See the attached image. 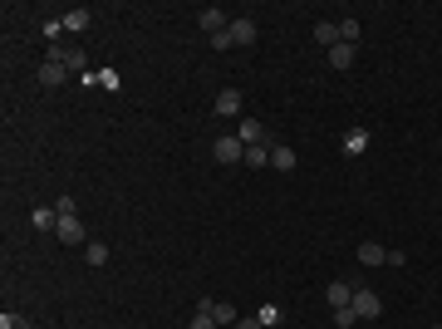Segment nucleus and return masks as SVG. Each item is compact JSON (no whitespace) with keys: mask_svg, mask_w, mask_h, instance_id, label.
I'll return each mask as SVG.
<instances>
[{"mask_svg":"<svg viewBox=\"0 0 442 329\" xmlns=\"http://www.w3.org/2000/svg\"><path fill=\"white\" fill-rule=\"evenodd\" d=\"M211 157L221 162V168H231V162H241V157H246V143H241L236 133H221V138L211 143Z\"/></svg>","mask_w":442,"mask_h":329,"instance_id":"nucleus-1","label":"nucleus"},{"mask_svg":"<svg viewBox=\"0 0 442 329\" xmlns=\"http://www.w3.org/2000/svg\"><path fill=\"white\" fill-rule=\"evenodd\" d=\"M359 319H378L383 314V300H378V290H354V305H349Z\"/></svg>","mask_w":442,"mask_h":329,"instance_id":"nucleus-2","label":"nucleus"},{"mask_svg":"<svg viewBox=\"0 0 442 329\" xmlns=\"http://www.w3.org/2000/svg\"><path fill=\"white\" fill-rule=\"evenodd\" d=\"M197 310H206V314H211V319H216V324H236V319H241V314H236V305H231V300H202V305H197Z\"/></svg>","mask_w":442,"mask_h":329,"instance_id":"nucleus-3","label":"nucleus"},{"mask_svg":"<svg viewBox=\"0 0 442 329\" xmlns=\"http://www.w3.org/2000/svg\"><path fill=\"white\" fill-rule=\"evenodd\" d=\"M236 138H241L246 148H256V143H270V133H265V123H260V118H241Z\"/></svg>","mask_w":442,"mask_h":329,"instance_id":"nucleus-4","label":"nucleus"},{"mask_svg":"<svg viewBox=\"0 0 442 329\" xmlns=\"http://www.w3.org/2000/svg\"><path fill=\"white\" fill-rule=\"evenodd\" d=\"M54 236H60V241H69V246H79V241H84V222H79V211H74V216H60Z\"/></svg>","mask_w":442,"mask_h":329,"instance_id":"nucleus-5","label":"nucleus"},{"mask_svg":"<svg viewBox=\"0 0 442 329\" xmlns=\"http://www.w3.org/2000/svg\"><path fill=\"white\" fill-rule=\"evenodd\" d=\"M231 44H241V49H251V44H256V20H251V15L231 20Z\"/></svg>","mask_w":442,"mask_h":329,"instance_id":"nucleus-6","label":"nucleus"},{"mask_svg":"<svg viewBox=\"0 0 442 329\" xmlns=\"http://www.w3.org/2000/svg\"><path fill=\"white\" fill-rule=\"evenodd\" d=\"M64 79H69V69H64L60 60H44V64H39V84H44V89H60Z\"/></svg>","mask_w":442,"mask_h":329,"instance_id":"nucleus-7","label":"nucleus"},{"mask_svg":"<svg viewBox=\"0 0 442 329\" xmlns=\"http://www.w3.org/2000/svg\"><path fill=\"white\" fill-rule=\"evenodd\" d=\"M197 20H202V30H206V35H211V39H216V35H221V30H227V25H231V20H227V10H216V6H206V10H202V15H197Z\"/></svg>","mask_w":442,"mask_h":329,"instance_id":"nucleus-8","label":"nucleus"},{"mask_svg":"<svg viewBox=\"0 0 442 329\" xmlns=\"http://www.w3.org/2000/svg\"><path fill=\"white\" fill-rule=\"evenodd\" d=\"M324 300H329V305H335V310H349V305H354V285H344V281H335V285H329V290H324Z\"/></svg>","mask_w":442,"mask_h":329,"instance_id":"nucleus-9","label":"nucleus"},{"mask_svg":"<svg viewBox=\"0 0 442 329\" xmlns=\"http://www.w3.org/2000/svg\"><path fill=\"white\" fill-rule=\"evenodd\" d=\"M216 114H221V118L241 114V94H236V89H221V94H216Z\"/></svg>","mask_w":442,"mask_h":329,"instance_id":"nucleus-10","label":"nucleus"},{"mask_svg":"<svg viewBox=\"0 0 442 329\" xmlns=\"http://www.w3.org/2000/svg\"><path fill=\"white\" fill-rule=\"evenodd\" d=\"M30 226H35V231H54V226H60V211L35 206V211H30Z\"/></svg>","mask_w":442,"mask_h":329,"instance_id":"nucleus-11","label":"nucleus"},{"mask_svg":"<svg viewBox=\"0 0 442 329\" xmlns=\"http://www.w3.org/2000/svg\"><path fill=\"white\" fill-rule=\"evenodd\" d=\"M315 39H319V44H324V54H329V49L339 44V25H335V20H319V25H315Z\"/></svg>","mask_w":442,"mask_h":329,"instance_id":"nucleus-12","label":"nucleus"},{"mask_svg":"<svg viewBox=\"0 0 442 329\" xmlns=\"http://www.w3.org/2000/svg\"><path fill=\"white\" fill-rule=\"evenodd\" d=\"M359 260H364V265H389V251H383L378 241H364V246H359Z\"/></svg>","mask_w":442,"mask_h":329,"instance_id":"nucleus-13","label":"nucleus"},{"mask_svg":"<svg viewBox=\"0 0 442 329\" xmlns=\"http://www.w3.org/2000/svg\"><path fill=\"white\" fill-rule=\"evenodd\" d=\"M354 54H359V49H354V44H344V39H339V44H335V49H329V64H335V69H349V64H354Z\"/></svg>","mask_w":442,"mask_h":329,"instance_id":"nucleus-14","label":"nucleus"},{"mask_svg":"<svg viewBox=\"0 0 442 329\" xmlns=\"http://www.w3.org/2000/svg\"><path fill=\"white\" fill-rule=\"evenodd\" d=\"M364 148H369V133H364V128H349V133H344V152H349V157H359Z\"/></svg>","mask_w":442,"mask_h":329,"instance_id":"nucleus-15","label":"nucleus"},{"mask_svg":"<svg viewBox=\"0 0 442 329\" xmlns=\"http://www.w3.org/2000/svg\"><path fill=\"white\" fill-rule=\"evenodd\" d=\"M246 168H270V143H256V148H246Z\"/></svg>","mask_w":442,"mask_h":329,"instance_id":"nucleus-16","label":"nucleus"},{"mask_svg":"<svg viewBox=\"0 0 442 329\" xmlns=\"http://www.w3.org/2000/svg\"><path fill=\"white\" fill-rule=\"evenodd\" d=\"M270 168L290 172V168H295V152H290V148H270Z\"/></svg>","mask_w":442,"mask_h":329,"instance_id":"nucleus-17","label":"nucleus"},{"mask_svg":"<svg viewBox=\"0 0 442 329\" xmlns=\"http://www.w3.org/2000/svg\"><path fill=\"white\" fill-rule=\"evenodd\" d=\"M256 319H260L265 329H270V324H281V305H260V310H256Z\"/></svg>","mask_w":442,"mask_h":329,"instance_id":"nucleus-18","label":"nucleus"},{"mask_svg":"<svg viewBox=\"0 0 442 329\" xmlns=\"http://www.w3.org/2000/svg\"><path fill=\"white\" fill-rule=\"evenodd\" d=\"M64 30H89V10H69L64 15Z\"/></svg>","mask_w":442,"mask_h":329,"instance_id":"nucleus-19","label":"nucleus"},{"mask_svg":"<svg viewBox=\"0 0 442 329\" xmlns=\"http://www.w3.org/2000/svg\"><path fill=\"white\" fill-rule=\"evenodd\" d=\"M339 39L344 44H359V20H339Z\"/></svg>","mask_w":442,"mask_h":329,"instance_id":"nucleus-20","label":"nucleus"},{"mask_svg":"<svg viewBox=\"0 0 442 329\" xmlns=\"http://www.w3.org/2000/svg\"><path fill=\"white\" fill-rule=\"evenodd\" d=\"M84 256H89V265H103V260H108V246H103V241H89Z\"/></svg>","mask_w":442,"mask_h":329,"instance_id":"nucleus-21","label":"nucleus"},{"mask_svg":"<svg viewBox=\"0 0 442 329\" xmlns=\"http://www.w3.org/2000/svg\"><path fill=\"white\" fill-rule=\"evenodd\" d=\"M0 329H30V319H25V314H10V310H6V314H0Z\"/></svg>","mask_w":442,"mask_h":329,"instance_id":"nucleus-22","label":"nucleus"},{"mask_svg":"<svg viewBox=\"0 0 442 329\" xmlns=\"http://www.w3.org/2000/svg\"><path fill=\"white\" fill-rule=\"evenodd\" d=\"M187 329H216V319H211V314H206V310H197V314H192V324H187Z\"/></svg>","mask_w":442,"mask_h":329,"instance_id":"nucleus-23","label":"nucleus"},{"mask_svg":"<svg viewBox=\"0 0 442 329\" xmlns=\"http://www.w3.org/2000/svg\"><path fill=\"white\" fill-rule=\"evenodd\" d=\"M60 35H64V20H44V39H49V44L60 39Z\"/></svg>","mask_w":442,"mask_h":329,"instance_id":"nucleus-24","label":"nucleus"},{"mask_svg":"<svg viewBox=\"0 0 442 329\" xmlns=\"http://www.w3.org/2000/svg\"><path fill=\"white\" fill-rule=\"evenodd\" d=\"M335 324L349 329V324H359V314H354V310H335Z\"/></svg>","mask_w":442,"mask_h":329,"instance_id":"nucleus-25","label":"nucleus"},{"mask_svg":"<svg viewBox=\"0 0 442 329\" xmlns=\"http://www.w3.org/2000/svg\"><path fill=\"white\" fill-rule=\"evenodd\" d=\"M211 49H221V54H227V49H231V25H227V30H221V35L211 39Z\"/></svg>","mask_w":442,"mask_h":329,"instance_id":"nucleus-26","label":"nucleus"},{"mask_svg":"<svg viewBox=\"0 0 442 329\" xmlns=\"http://www.w3.org/2000/svg\"><path fill=\"white\" fill-rule=\"evenodd\" d=\"M236 329H265V324H260L256 314H246V319H236Z\"/></svg>","mask_w":442,"mask_h":329,"instance_id":"nucleus-27","label":"nucleus"}]
</instances>
